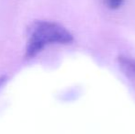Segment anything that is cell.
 Instances as JSON below:
<instances>
[{"instance_id":"4","label":"cell","mask_w":135,"mask_h":134,"mask_svg":"<svg viewBox=\"0 0 135 134\" xmlns=\"http://www.w3.org/2000/svg\"><path fill=\"white\" fill-rule=\"evenodd\" d=\"M7 75H1V76H0V88L7 83Z\"/></svg>"},{"instance_id":"1","label":"cell","mask_w":135,"mask_h":134,"mask_svg":"<svg viewBox=\"0 0 135 134\" xmlns=\"http://www.w3.org/2000/svg\"><path fill=\"white\" fill-rule=\"evenodd\" d=\"M74 36L62 25L49 20H36L28 29L25 56L34 58L49 44H69Z\"/></svg>"},{"instance_id":"3","label":"cell","mask_w":135,"mask_h":134,"mask_svg":"<svg viewBox=\"0 0 135 134\" xmlns=\"http://www.w3.org/2000/svg\"><path fill=\"white\" fill-rule=\"evenodd\" d=\"M119 63H122L124 66H126L127 68L132 71L133 73H135V61L134 60H131L128 58H124V57H120L119 58Z\"/></svg>"},{"instance_id":"2","label":"cell","mask_w":135,"mask_h":134,"mask_svg":"<svg viewBox=\"0 0 135 134\" xmlns=\"http://www.w3.org/2000/svg\"><path fill=\"white\" fill-rule=\"evenodd\" d=\"M104 3L109 9L116 10L119 9L124 3V0H104Z\"/></svg>"}]
</instances>
